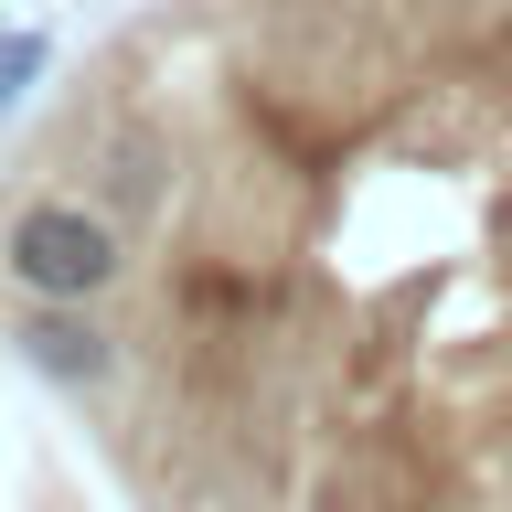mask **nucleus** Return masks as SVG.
Here are the masks:
<instances>
[{
    "mask_svg": "<svg viewBox=\"0 0 512 512\" xmlns=\"http://www.w3.org/2000/svg\"><path fill=\"white\" fill-rule=\"evenodd\" d=\"M0 160V352L160 512H512V0H139Z\"/></svg>",
    "mask_w": 512,
    "mask_h": 512,
    "instance_id": "obj_1",
    "label": "nucleus"
}]
</instances>
